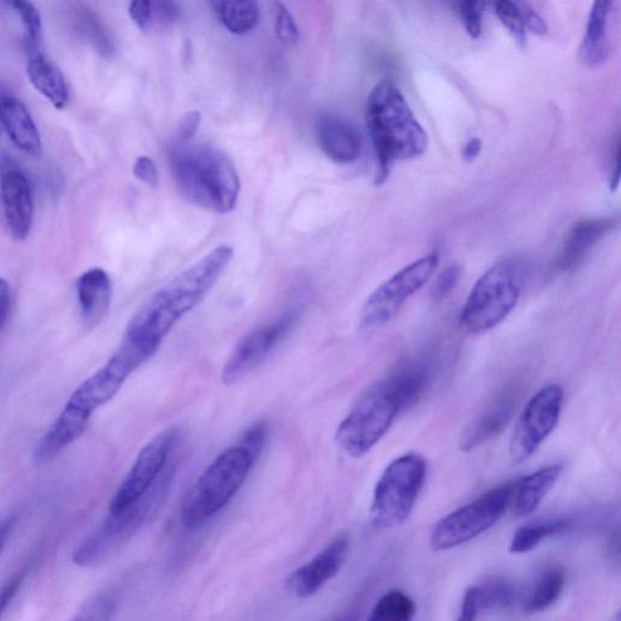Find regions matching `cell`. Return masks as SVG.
I'll use <instances>...</instances> for the list:
<instances>
[{"mask_svg": "<svg viewBox=\"0 0 621 621\" xmlns=\"http://www.w3.org/2000/svg\"><path fill=\"white\" fill-rule=\"evenodd\" d=\"M522 18H524L526 29L530 30L531 32L545 35L548 33V24L544 21V19L538 14L536 10H534L530 6L526 3H517Z\"/></svg>", "mask_w": 621, "mask_h": 621, "instance_id": "obj_40", "label": "cell"}, {"mask_svg": "<svg viewBox=\"0 0 621 621\" xmlns=\"http://www.w3.org/2000/svg\"><path fill=\"white\" fill-rule=\"evenodd\" d=\"M0 109H2V126L11 141L22 152L40 156L42 152L41 135L27 106L17 97L6 96L0 98Z\"/></svg>", "mask_w": 621, "mask_h": 621, "instance_id": "obj_18", "label": "cell"}, {"mask_svg": "<svg viewBox=\"0 0 621 621\" xmlns=\"http://www.w3.org/2000/svg\"><path fill=\"white\" fill-rule=\"evenodd\" d=\"M350 543L346 536L334 538L313 560L293 571L287 580L288 590L299 599L317 593L337 576L349 555Z\"/></svg>", "mask_w": 621, "mask_h": 621, "instance_id": "obj_15", "label": "cell"}, {"mask_svg": "<svg viewBox=\"0 0 621 621\" xmlns=\"http://www.w3.org/2000/svg\"><path fill=\"white\" fill-rule=\"evenodd\" d=\"M299 313L297 309L287 310L269 325L261 326L246 334L235 345L225 366H223L221 379L225 385L241 381L257 367L263 365L267 357L276 349L294 328Z\"/></svg>", "mask_w": 621, "mask_h": 621, "instance_id": "obj_13", "label": "cell"}, {"mask_svg": "<svg viewBox=\"0 0 621 621\" xmlns=\"http://www.w3.org/2000/svg\"><path fill=\"white\" fill-rule=\"evenodd\" d=\"M112 282L103 269H92L77 281L81 313L86 325L94 326L108 313L112 302Z\"/></svg>", "mask_w": 621, "mask_h": 621, "instance_id": "obj_19", "label": "cell"}, {"mask_svg": "<svg viewBox=\"0 0 621 621\" xmlns=\"http://www.w3.org/2000/svg\"><path fill=\"white\" fill-rule=\"evenodd\" d=\"M619 180H620V146L618 144L613 170H612V176H611V190L612 191L617 190V188L619 186Z\"/></svg>", "mask_w": 621, "mask_h": 621, "instance_id": "obj_45", "label": "cell"}, {"mask_svg": "<svg viewBox=\"0 0 621 621\" xmlns=\"http://www.w3.org/2000/svg\"><path fill=\"white\" fill-rule=\"evenodd\" d=\"M612 9V2H596L591 9L587 33L580 45V57L591 67L602 65L610 56L607 29Z\"/></svg>", "mask_w": 621, "mask_h": 621, "instance_id": "obj_24", "label": "cell"}, {"mask_svg": "<svg viewBox=\"0 0 621 621\" xmlns=\"http://www.w3.org/2000/svg\"><path fill=\"white\" fill-rule=\"evenodd\" d=\"M618 223V218L588 219L576 223L567 235L557 257V267L570 270L578 265L592 248Z\"/></svg>", "mask_w": 621, "mask_h": 621, "instance_id": "obj_17", "label": "cell"}, {"mask_svg": "<svg viewBox=\"0 0 621 621\" xmlns=\"http://www.w3.org/2000/svg\"><path fill=\"white\" fill-rule=\"evenodd\" d=\"M233 255V248L222 244L181 272L138 309L124 337L159 347L173 326L204 301Z\"/></svg>", "mask_w": 621, "mask_h": 621, "instance_id": "obj_2", "label": "cell"}, {"mask_svg": "<svg viewBox=\"0 0 621 621\" xmlns=\"http://www.w3.org/2000/svg\"><path fill=\"white\" fill-rule=\"evenodd\" d=\"M513 491L514 483L502 484L443 517L432 530L431 549L449 551L491 529L512 506Z\"/></svg>", "mask_w": 621, "mask_h": 621, "instance_id": "obj_9", "label": "cell"}, {"mask_svg": "<svg viewBox=\"0 0 621 621\" xmlns=\"http://www.w3.org/2000/svg\"><path fill=\"white\" fill-rule=\"evenodd\" d=\"M170 165L180 192L196 206L227 214L238 204L239 173L217 147L193 140L173 143Z\"/></svg>", "mask_w": 621, "mask_h": 621, "instance_id": "obj_4", "label": "cell"}, {"mask_svg": "<svg viewBox=\"0 0 621 621\" xmlns=\"http://www.w3.org/2000/svg\"><path fill=\"white\" fill-rule=\"evenodd\" d=\"M566 586V576L562 569L545 571L528 596L525 611L528 614L540 613L548 610L562 594Z\"/></svg>", "mask_w": 621, "mask_h": 621, "instance_id": "obj_28", "label": "cell"}, {"mask_svg": "<svg viewBox=\"0 0 621 621\" xmlns=\"http://www.w3.org/2000/svg\"><path fill=\"white\" fill-rule=\"evenodd\" d=\"M439 254L431 253L394 273L372 292L364 305L361 328H381L400 313L402 306L420 291L439 266Z\"/></svg>", "mask_w": 621, "mask_h": 621, "instance_id": "obj_10", "label": "cell"}, {"mask_svg": "<svg viewBox=\"0 0 621 621\" xmlns=\"http://www.w3.org/2000/svg\"><path fill=\"white\" fill-rule=\"evenodd\" d=\"M400 411L417 404L427 391L430 381V366L424 359H414L385 379Z\"/></svg>", "mask_w": 621, "mask_h": 621, "instance_id": "obj_22", "label": "cell"}, {"mask_svg": "<svg viewBox=\"0 0 621 621\" xmlns=\"http://www.w3.org/2000/svg\"><path fill=\"white\" fill-rule=\"evenodd\" d=\"M129 15L148 34L164 33L180 19V7L171 0H138L129 6Z\"/></svg>", "mask_w": 621, "mask_h": 621, "instance_id": "obj_25", "label": "cell"}, {"mask_svg": "<svg viewBox=\"0 0 621 621\" xmlns=\"http://www.w3.org/2000/svg\"><path fill=\"white\" fill-rule=\"evenodd\" d=\"M525 266L506 259L493 265L471 290L461 314V325L474 335L498 327L515 309L524 290Z\"/></svg>", "mask_w": 621, "mask_h": 621, "instance_id": "obj_6", "label": "cell"}, {"mask_svg": "<svg viewBox=\"0 0 621 621\" xmlns=\"http://www.w3.org/2000/svg\"><path fill=\"white\" fill-rule=\"evenodd\" d=\"M273 23L278 39L285 44H295L299 40V30L288 10L282 3L273 4Z\"/></svg>", "mask_w": 621, "mask_h": 621, "instance_id": "obj_34", "label": "cell"}, {"mask_svg": "<svg viewBox=\"0 0 621 621\" xmlns=\"http://www.w3.org/2000/svg\"><path fill=\"white\" fill-rule=\"evenodd\" d=\"M158 349V346L124 337L108 362L72 393L64 411L36 446L35 462H51L80 440L97 409L114 399L124 382L151 359Z\"/></svg>", "mask_w": 621, "mask_h": 621, "instance_id": "obj_1", "label": "cell"}, {"mask_svg": "<svg viewBox=\"0 0 621 621\" xmlns=\"http://www.w3.org/2000/svg\"><path fill=\"white\" fill-rule=\"evenodd\" d=\"M456 7L467 33L472 39L477 40L482 33V18L486 4L481 2H461Z\"/></svg>", "mask_w": 621, "mask_h": 621, "instance_id": "obj_36", "label": "cell"}, {"mask_svg": "<svg viewBox=\"0 0 621 621\" xmlns=\"http://www.w3.org/2000/svg\"><path fill=\"white\" fill-rule=\"evenodd\" d=\"M134 176L141 182L157 188L159 183V173L155 161L148 157H140L136 159L134 165Z\"/></svg>", "mask_w": 621, "mask_h": 621, "instance_id": "obj_37", "label": "cell"}, {"mask_svg": "<svg viewBox=\"0 0 621 621\" xmlns=\"http://www.w3.org/2000/svg\"><path fill=\"white\" fill-rule=\"evenodd\" d=\"M340 621H352V620H350V619H345V620H340Z\"/></svg>", "mask_w": 621, "mask_h": 621, "instance_id": "obj_48", "label": "cell"}, {"mask_svg": "<svg viewBox=\"0 0 621 621\" xmlns=\"http://www.w3.org/2000/svg\"><path fill=\"white\" fill-rule=\"evenodd\" d=\"M569 527L570 522L566 518H545L522 526L515 531L508 552L527 554L538 548L543 540L566 533Z\"/></svg>", "mask_w": 621, "mask_h": 621, "instance_id": "obj_26", "label": "cell"}, {"mask_svg": "<svg viewBox=\"0 0 621 621\" xmlns=\"http://www.w3.org/2000/svg\"><path fill=\"white\" fill-rule=\"evenodd\" d=\"M515 403L511 399H505L488 409L478 419L464 430L459 446L464 453H469L498 436L506 428L514 414Z\"/></svg>", "mask_w": 621, "mask_h": 621, "instance_id": "obj_23", "label": "cell"}, {"mask_svg": "<svg viewBox=\"0 0 621 621\" xmlns=\"http://www.w3.org/2000/svg\"><path fill=\"white\" fill-rule=\"evenodd\" d=\"M8 4L14 8L21 18L24 31H27V43L30 52H40L39 48L43 35V24L39 9L31 2H24V0H15V2H10Z\"/></svg>", "mask_w": 621, "mask_h": 621, "instance_id": "obj_31", "label": "cell"}, {"mask_svg": "<svg viewBox=\"0 0 621 621\" xmlns=\"http://www.w3.org/2000/svg\"><path fill=\"white\" fill-rule=\"evenodd\" d=\"M367 124L377 156V185L388 180L396 161L413 159L428 151V133L391 81H382L371 91Z\"/></svg>", "mask_w": 621, "mask_h": 621, "instance_id": "obj_3", "label": "cell"}, {"mask_svg": "<svg viewBox=\"0 0 621 621\" xmlns=\"http://www.w3.org/2000/svg\"><path fill=\"white\" fill-rule=\"evenodd\" d=\"M0 201L12 238L28 239L34 217L33 193L27 173L12 161L0 166Z\"/></svg>", "mask_w": 621, "mask_h": 621, "instance_id": "obj_14", "label": "cell"}, {"mask_svg": "<svg viewBox=\"0 0 621 621\" xmlns=\"http://www.w3.org/2000/svg\"><path fill=\"white\" fill-rule=\"evenodd\" d=\"M462 278V267L451 265L445 267L434 281L431 290V296L434 301L441 302L455 290L459 281Z\"/></svg>", "mask_w": 621, "mask_h": 621, "instance_id": "obj_35", "label": "cell"}, {"mask_svg": "<svg viewBox=\"0 0 621 621\" xmlns=\"http://www.w3.org/2000/svg\"><path fill=\"white\" fill-rule=\"evenodd\" d=\"M482 151V141L478 138L470 139L463 147V158L466 161L475 160Z\"/></svg>", "mask_w": 621, "mask_h": 621, "instance_id": "obj_43", "label": "cell"}, {"mask_svg": "<svg viewBox=\"0 0 621 621\" xmlns=\"http://www.w3.org/2000/svg\"><path fill=\"white\" fill-rule=\"evenodd\" d=\"M116 598L109 592L96 594L86 602L71 621H110L116 610Z\"/></svg>", "mask_w": 621, "mask_h": 621, "instance_id": "obj_33", "label": "cell"}, {"mask_svg": "<svg viewBox=\"0 0 621 621\" xmlns=\"http://www.w3.org/2000/svg\"><path fill=\"white\" fill-rule=\"evenodd\" d=\"M428 476V464L419 454L397 457L380 476L370 507L372 524L392 528L412 514Z\"/></svg>", "mask_w": 621, "mask_h": 621, "instance_id": "obj_7", "label": "cell"}, {"mask_svg": "<svg viewBox=\"0 0 621 621\" xmlns=\"http://www.w3.org/2000/svg\"><path fill=\"white\" fill-rule=\"evenodd\" d=\"M22 581L23 573L19 571V573L11 576L3 586L0 587V619H2L11 601L14 600L22 586Z\"/></svg>", "mask_w": 621, "mask_h": 621, "instance_id": "obj_39", "label": "cell"}, {"mask_svg": "<svg viewBox=\"0 0 621 621\" xmlns=\"http://www.w3.org/2000/svg\"><path fill=\"white\" fill-rule=\"evenodd\" d=\"M28 74L35 91H39L55 108L66 107L70 101L69 86L64 74L54 62L41 52L31 53Z\"/></svg>", "mask_w": 621, "mask_h": 621, "instance_id": "obj_21", "label": "cell"}, {"mask_svg": "<svg viewBox=\"0 0 621 621\" xmlns=\"http://www.w3.org/2000/svg\"><path fill=\"white\" fill-rule=\"evenodd\" d=\"M257 461L259 457L240 442L218 455L183 503V526L198 528L220 513L241 490Z\"/></svg>", "mask_w": 621, "mask_h": 621, "instance_id": "obj_5", "label": "cell"}, {"mask_svg": "<svg viewBox=\"0 0 621 621\" xmlns=\"http://www.w3.org/2000/svg\"><path fill=\"white\" fill-rule=\"evenodd\" d=\"M2 128H3V126H2V109H0V129H2Z\"/></svg>", "mask_w": 621, "mask_h": 621, "instance_id": "obj_47", "label": "cell"}, {"mask_svg": "<svg viewBox=\"0 0 621 621\" xmlns=\"http://www.w3.org/2000/svg\"><path fill=\"white\" fill-rule=\"evenodd\" d=\"M564 399V389L558 383H550L531 397L512 436L514 463L527 462L548 440L560 420Z\"/></svg>", "mask_w": 621, "mask_h": 621, "instance_id": "obj_11", "label": "cell"}, {"mask_svg": "<svg viewBox=\"0 0 621 621\" xmlns=\"http://www.w3.org/2000/svg\"><path fill=\"white\" fill-rule=\"evenodd\" d=\"M316 134L322 151L337 164H354L361 156V136L349 122L340 117L333 115L320 117Z\"/></svg>", "mask_w": 621, "mask_h": 621, "instance_id": "obj_16", "label": "cell"}, {"mask_svg": "<svg viewBox=\"0 0 621 621\" xmlns=\"http://www.w3.org/2000/svg\"><path fill=\"white\" fill-rule=\"evenodd\" d=\"M200 124H201L200 112H190V114L186 115L180 123L176 136V143L191 141L198 127H200Z\"/></svg>", "mask_w": 621, "mask_h": 621, "instance_id": "obj_41", "label": "cell"}, {"mask_svg": "<svg viewBox=\"0 0 621 621\" xmlns=\"http://www.w3.org/2000/svg\"><path fill=\"white\" fill-rule=\"evenodd\" d=\"M481 612L478 588L471 587L465 591L461 613L456 621H476Z\"/></svg>", "mask_w": 621, "mask_h": 621, "instance_id": "obj_38", "label": "cell"}, {"mask_svg": "<svg viewBox=\"0 0 621 621\" xmlns=\"http://www.w3.org/2000/svg\"><path fill=\"white\" fill-rule=\"evenodd\" d=\"M611 621H620V612H617V613L612 617Z\"/></svg>", "mask_w": 621, "mask_h": 621, "instance_id": "obj_46", "label": "cell"}, {"mask_svg": "<svg viewBox=\"0 0 621 621\" xmlns=\"http://www.w3.org/2000/svg\"><path fill=\"white\" fill-rule=\"evenodd\" d=\"M217 18L233 34L243 35L252 32L260 20L259 4L252 0L243 2H211Z\"/></svg>", "mask_w": 621, "mask_h": 621, "instance_id": "obj_27", "label": "cell"}, {"mask_svg": "<svg viewBox=\"0 0 621 621\" xmlns=\"http://www.w3.org/2000/svg\"><path fill=\"white\" fill-rule=\"evenodd\" d=\"M496 17L499 18L504 27L512 33L514 40L520 48L527 45V29L524 18H522L517 3L501 0L493 4Z\"/></svg>", "mask_w": 621, "mask_h": 621, "instance_id": "obj_32", "label": "cell"}, {"mask_svg": "<svg viewBox=\"0 0 621 621\" xmlns=\"http://www.w3.org/2000/svg\"><path fill=\"white\" fill-rule=\"evenodd\" d=\"M12 526H14V519L12 518L0 522V552L4 549Z\"/></svg>", "mask_w": 621, "mask_h": 621, "instance_id": "obj_44", "label": "cell"}, {"mask_svg": "<svg viewBox=\"0 0 621 621\" xmlns=\"http://www.w3.org/2000/svg\"><path fill=\"white\" fill-rule=\"evenodd\" d=\"M176 441V431L168 430L144 446L110 502L109 516H119L140 503L164 471Z\"/></svg>", "mask_w": 621, "mask_h": 621, "instance_id": "obj_12", "label": "cell"}, {"mask_svg": "<svg viewBox=\"0 0 621 621\" xmlns=\"http://www.w3.org/2000/svg\"><path fill=\"white\" fill-rule=\"evenodd\" d=\"M400 413L387 381L382 380L359 397L340 422L335 441L347 455L362 457L389 432Z\"/></svg>", "mask_w": 621, "mask_h": 621, "instance_id": "obj_8", "label": "cell"}, {"mask_svg": "<svg viewBox=\"0 0 621 621\" xmlns=\"http://www.w3.org/2000/svg\"><path fill=\"white\" fill-rule=\"evenodd\" d=\"M415 603L401 590H390L372 608L367 621H414Z\"/></svg>", "mask_w": 621, "mask_h": 621, "instance_id": "obj_29", "label": "cell"}, {"mask_svg": "<svg viewBox=\"0 0 621 621\" xmlns=\"http://www.w3.org/2000/svg\"><path fill=\"white\" fill-rule=\"evenodd\" d=\"M11 292L6 280L0 277V328H2L10 314Z\"/></svg>", "mask_w": 621, "mask_h": 621, "instance_id": "obj_42", "label": "cell"}, {"mask_svg": "<svg viewBox=\"0 0 621 621\" xmlns=\"http://www.w3.org/2000/svg\"><path fill=\"white\" fill-rule=\"evenodd\" d=\"M478 588L481 611H498L512 606L515 600V591L511 583L505 580H491Z\"/></svg>", "mask_w": 621, "mask_h": 621, "instance_id": "obj_30", "label": "cell"}, {"mask_svg": "<svg viewBox=\"0 0 621 621\" xmlns=\"http://www.w3.org/2000/svg\"><path fill=\"white\" fill-rule=\"evenodd\" d=\"M561 474L562 465L555 464L533 472L514 483L512 505L516 515L525 517L536 512Z\"/></svg>", "mask_w": 621, "mask_h": 621, "instance_id": "obj_20", "label": "cell"}]
</instances>
